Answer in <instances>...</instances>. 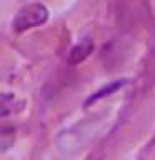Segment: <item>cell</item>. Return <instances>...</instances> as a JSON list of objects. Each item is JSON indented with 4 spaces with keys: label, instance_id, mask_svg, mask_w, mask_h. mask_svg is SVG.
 I'll use <instances>...</instances> for the list:
<instances>
[{
    "label": "cell",
    "instance_id": "1",
    "mask_svg": "<svg viewBox=\"0 0 155 160\" xmlns=\"http://www.w3.org/2000/svg\"><path fill=\"white\" fill-rule=\"evenodd\" d=\"M47 18H48V10L43 3H30L18 10L17 17L13 18V30L15 32H25L28 28L45 23Z\"/></svg>",
    "mask_w": 155,
    "mask_h": 160
},
{
    "label": "cell",
    "instance_id": "2",
    "mask_svg": "<svg viewBox=\"0 0 155 160\" xmlns=\"http://www.w3.org/2000/svg\"><path fill=\"white\" fill-rule=\"evenodd\" d=\"M93 48H95V45H93V40L92 38L87 37V38L80 40V43H77L72 50H70L68 62L70 63H80V62H83V60L93 52Z\"/></svg>",
    "mask_w": 155,
    "mask_h": 160
},
{
    "label": "cell",
    "instance_id": "3",
    "mask_svg": "<svg viewBox=\"0 0 155 160\" xmlns=\"http://www.w3.org/2000/svg\"><path fill=\"white\" fill-rule=\"evenodd\" d=\"M125 82L127 80H115V82H112V83H108L107 87H103V88H100L97 93H93L92 97H90L87 102H85V105H92V103H95L97 100H100V98H103V97H107V95H110V93H113L115 90H118L120 87H123L125 85Z\"/></svg>",
    "mask_w": 155,
    "mask_h": 160
}]
</instances>
